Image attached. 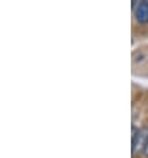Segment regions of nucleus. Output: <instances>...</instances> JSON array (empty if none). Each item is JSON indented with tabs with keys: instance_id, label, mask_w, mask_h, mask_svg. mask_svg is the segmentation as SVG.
I'll use <instances>...</instances> for the list:
<instances>
[{
	"instance_id": "obj_1",
	"label": "nucleus",
	"mask_w": 148,
	"mask_h": 158,
	"mask_svg": "<svg viewBox=\"0 0 148 158\" xmlns=\"http://www.w3.org/2000/svg\"><path fill=\"white\" fill-rule=\"evenodd\" d=\"M147 138H148V133L146 130H134V134H132V153L140 152L142 149L144 150V146H146V142H147Z\"/></svg>"
},
{
	"instance_id": "obj_2",
	"label": "nucleus",
	"mask_w": 148,
	"mask_h": 158,
	"mask_svg": "<svg viewBox=\"0 0 148 158\" xmlns=\"http://www.w3.org/2000/svg\"><path fill=\"white\" fill-rule=\"evenodd\" d=\"M135 19L139 24H148V0H140L135 6Z\"/></svg>"
},
{
	"instance_id": "obj_3",
	"label": "nucleus",
	"mask_w": 148,
	"mask_h": 158,
	"mask_svg": "<svg viewBox=\"0 0 148 158\" xmlns=\"http://www.w3.org/2000/svg\"><path fill=\"white\" fill-rule=\"evenodd\" d=\"M143 152H144V154L148 157V138H147V142H146V146H144V150Z\"/></svg>"
},
{
	"instance_id": "obj_4",
	"label": "nucleus",
	"mask_w": 148,
	"mask_h": 158,
	"mask_svg": "<svg viewBox=\"0 0 148 158\" xmlns=\"http://www.w3.org/2000/svg\"><path fill=\"white\" fill-rule=\"evenodd\" d=\"M136 4V0H132V6H135Z\"/></svg>"
}]
</instances>
